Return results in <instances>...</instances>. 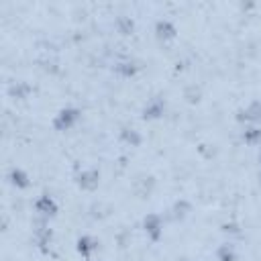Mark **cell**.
I'll return each mask as SVG.
<instances>
[{"label":"cell","instance_id":"ba28073f","mask_svg":"<svg viewBox=\"0 0 261 261\" xmlns=\"http://www.w3.org/2000/svg\"><path fill=\"white\" fill-rule=\"evenodd\" d=\"M98 249H100L98 239L92 237V234H88V232H84V234H80V237L75 239V251H77V255L84 257V259H92Z\"/></svg>","mask_w":261,"mask_h":261},{"label":"cell","instance_id":"4fadbf2b","mask_svg":"<svg viewBox=\"0 0 261 261\" xmlns=\"http://www.w3.org/2000/svg\"><path fill=\"white\" fill-rule=\"evenodd\" d=\"M6 179H8V184L12 186V188H16V190H29L31 188V177H29V173L22 169V167H10L8 169V173H6Z\"/></svg>","mask_w":261,"mask_h":261},{"label":"cell","instance_id":"277c9868","mask_svg":"<svg viewBox=\"0 0 261 261\" xmlns=\"http://www.w3.org/2000/svg\"><path fill=\"white\" fill-rule=\"evenodd\" d=\"M163 224H165L163 222V216L157 214V212H149L141 220V228H143V232L147 234V239L151 243H157L163 237Z\"/></svg>","mask_w":261,"mask_h":261},{"label":"cell","instance_id":"8fae6325","mask_svg":"<svg viewBox=\"0 0 261 261\" xmlns=\"http://www.w3.org/2000/svg\"><path fill=\"white\" fill-rule=\"evenodd\" d=\"M6 94L12 100H27L33 94V86L27 80H14L6 86Z\"/></svg>","mask_w":261,"mask_h":261},{"label":"cell","instance_id":"ac0fdd59","mask_svg":"<svg viewBox=\"0 0 261 261\" xmlns=\"http://www.w3.org/2000/svg\"><path fill=\"white\" fill-rule=\"evenodd\" d=\"M220 230L228 237H241V226L237 222H222L220 224Z\"/></svg>","mask_w":261,"mask_h":261},{"label":"cell","instance_id":"d6986e66","mask_svg":"<svg viewBox=\"0 0 261 261\" xmlns=\"http://www.w3.org/2000/svg\"><path fill=\"white\" fill-rule=\"evenodd\" d=\"M257 179H259V184H261V169H259V173H257Z\"/></svg>","mask_w":261,"mask_h":261},{"label":"cell","instance_id":"8992f818","mask_svg":"<svg viewBox=\"0 0 261 261\" xmlns=\"http://www.w3.org/2000/svg\"><path fill=\"white\" fill-rule=\"evenodd\" d=\"M33 208H35L37 216H39V218H43V220L55 218V216H57V212H59V204H57V200H55L51 194H41V196L35 200Z\"/></svg>","mask_w":261,"mask_h":261},{"label":"cell","instance_id":"e0dca14e","mask_svg":"<svg viewBox=\"0 0 261 261\" xmlns=\"http://www.w3.org/2000/svg\"><path fill=\"white\" fill-rule=\"evenodd\" d=\"M116 31H118V35H122V37H130L133 33H135V18H130V16H118L116 18Z\"/></svg>","mask_w":261,"mask_h":261},{"label":"cell","instance_id":"2e32d148","mask_svg":"<svg viewBox=\"0 0 261 261\" xmlns=\"http://www.w3.org/2000/svg\"><path fill=\"white\" fill-rule=\"evenodd\" d=\"M216 261H239V251L232 241L220 243L216 247Z\"/></svg>","mask_w":261,"mask_h":261},{"label":"cell","instance_id":"5bb4252c","mask_svg":"<svg viewBox=\"0 0 261 261\" xmlns=\"http://www.w3.org/2000/svg\"><path fill=\"white\" fill-rule=\"evenodd\" d=\"M190 212H192V202L186 200V198L175 200V202L171 204V208H169V216H171V220H175V222L186 220V218L190 216Z\"/></svg>","mask_w":261,"mask_h":261},{"label":"cell","instance_id":"5b68a950","mask_svg":"<svg viewBox=\"0 0 261 261\" xmlns=\"http://www.w3.org/2000/svg\"><path fill=\"white\" fill-rule=\"evenodd\" d=\"M73 181L82 192H94L100 186V169L98 167H84L73 175Z\"/></svg>","mask_w":261,"mask_h":261},{"label":"cell","instance_id":"7c38bea8","mask_svg":"<svg viewBox=\"0 0 261 261\" xmlns=\"http://www.w3.org/2000/svg\"><path fill=\"white\" fill-rule=\"evenodd\" d=\"M118 141L126 147H141L143 145V135L141 130H137L135 126H128V124H122L118 128Z\"/></svg>","mask_w":261,"mask_h":261},{"label":"cell","instance_id":"7a4b0ae2","mask_svg":"<svg viewBox=\"0 0 261 261\" xmlns=\"http://www.w3.org/2000/svg\"><path fill=\"white\" fill-rule=\"evenodd\" d=\"M167 112V102L165 98L161 96H153L145 102V106L141 108V120L145 122H155V120H161Z\"/></svg>","mask_w":261,"mask_h":261},{"label":"cell","instance_id":"44dd1931","mask_svg":"<svg viewBox=\"0 0 261 261\" xmlns=\"http://www.w3.org/2000/svg\"><path fill=\"white\" fill-rule=\"evenodd\" d=\"M92 261H106V259H92Z\"/></svg>","mask_w":261,"mask_h":261},{"label":"cell","instance_id":"52a82bcc","mask_svg":"<svg viewBox=\"0 0 261 261\" xmlns=\"http://www.w3.org/2000/svg\"><path fill=\"white\" fill-rule=\"evenodd\" d=\"M153 35L159 43H171L177 37V27L169 18H157L153 24Z\"/></svg>","mask_w":261,"mask_h":261},{"label":"cell","instance_id":"6da1fadb","mask_svg":"<svg viewBox=\"0 0 261 261\" xmlns=\"http://www.w3.org/2000/svg\"><path fill=\"white\" fill-rule=\"evenodd\" d=\"M80 120H82V110H80L77 106H63V108H59L57 114L53 116L51 126H53L57 133H65V130H71Z\"/></svg>","mask_w":261,"mask_h":261},{"label":"cell","instance_id":"ffe728a7","mask_svg":"<svg viewBox=\"0 0 261 261\" xmlns=\"http://www.w3.org/2000/svg\"><path fill=\"white\" fill-rule=\"evenodd\" d=\"M257 161H259V163H261V151H259V157H257Z\"/></svg>","mask_w":261,"mask_h":261},{"label":"cell","instance_id":"3957f363","mask_svg":"<svg viewBox=\"0 0 261 261\" xmlns=\"http://www.w3.org/2000/svg\"><path fill=\"white\" fill-rule=\"evenodd\" d=\"M53 237H55V232H53V228L49 226V220H43V218H41V222L33 226V245H35L39 251L47 253V251L51 249V245H53Z\"/></svg>","mask_w":261,"mask_h":261},{"label":"cell","instance_id":"30bf717a","mask_svg":"<svg viewBox=\"0 0 261 261\" xmlns=\"http://www.w3.org/2000/svg\"><path fill=\"white\" fill-rule=\"evenodd\" d=\"M112 71H114L118 77H122V80H130V77H135V75L141 71V63H139L137 59H133V57L118 59V61L114 63Z\"/></svg>","mask_w":261,"mask_h":261},{"label":"cell","instance_id":"9c48e42d","mask_svg":"<svg viewBox=\"0 0 261 261\" xmlns=\"http://www.w3.org/2000/svg\"><path fill=\"white\" fill-rule=\"evenodd\" d=\"M237 120L245 124H261V100H251L237 112Z\"/></svg>","mask_w":261,"mask_h":261},{"label":"cell","instance_id":"9a60e30c","mask_svg":"<svg viewBox=\"0 0 261 261\" xmlns=\"http://www.w3.org/2000/svg\"><path fill=\"white\" fill-rule=\"evenodd\" d=\"M241 141L249 147H259L261 145V126L259 124H247L241 133Z\"/></svg>","mask_w":261,"mask_h":261}]
</instances>
